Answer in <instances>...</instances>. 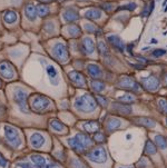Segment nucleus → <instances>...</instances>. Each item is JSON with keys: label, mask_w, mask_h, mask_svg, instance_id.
Wrapping results in <instances>:
<instances>
[{"label": "nucleus", "mask_w": 167, "mask_h": 168, "mask_svg": "<svg viewBox=\"0 0 167 168\" xmlns=\"http://www.w3.org/2000/svg\"><path fill=\"white\" fill-rule=\"evenodd\" d=\"M155 143L157 145L158 148L165 150L167 149V138L161 136V135H156L155 136Z\"/></svg>", "instance_id": "nucleus-30"}, {"label": "nucleus", "mask_w": 167, "mask_h": 168, "mask_svg": "<svg viewBox=\"0 0 167 168\" xmlns=\"http://www.w3.org/2000/svg\"><path fill=\"white\" fill-rule=\"evenodd\" d=\"M118 87L123 89H127V90H130V91H138L139 86L138 84L128 76H123L121 79L118 80L117 83Z\"/></svg>", "instance_id": "nucleus-10"}, {"label": "nucleus", "mask_w": 167, "mask_h": 168, "mask_svg": "<svg viewBox=\"0 0 167 168\" xmlns=\"http://www.w3.org/2000/svg\"><path fill=\"white\" fill-rule=\"evenodd\" d=\"M49 126H50V128L53 129V130H55V132H57V133H65L66 129H67V127H66V126L64 125L60 120L57 119V118H54V119L50 120Z\"/></svg>", "instance_id": "nucleus-26"}, {"label": "nucleus", "mask_w": 167, "mask_h": 168, "mask_svg": "<svg viewBox=\"0 0 167 168\" xmlns=\"http://www.w3.org/2000/svg\"><path fill=\"white\" fill-rule=\"evenodd\" d=\"M136 100V97L132 94H125L124 96H121V97H118V101H121L123 104H132L133 101Z\"/></svg>", "instance_id": "nucleus-31"}, {"label": "nucleus", "mask_w": 167, "mask_h": 168, "mask_svg": "<svg viewBox=\"0 0 167 168\" xmlns=\"http://www.w3.org/2000/svg\"><path fill=\"white\" fill-rule=\"evenodd\" d=\"M100 7H102V9L105 10V11H107V12H110L111 10L114 9V5H113V3H102Z\"/></svg>", "instance_id": "nucleus-42"}, {"label": "nucleus", "mask_w": 167, "mask_h": 168, "mask_svg": "<svg viewBox=\"0 0 167 168\" xmlns=\"http://www.w3.org/2000/svg\"><path fill=\"white\" fill-rule=\"evenodd\" d=\"M142 85L148 91H156L159 88V80L155 76H149L142 78Z\"/></svg>", "instance_id": "nucleus-11"}, {"label": "nucleus", "mask_w": 167, "mask_h": 168, "mask_svg": "<svg viewBox=\"0 0 167 168\" xmlns=\"http://www.w3.org/2000/svg\"><path fill=\"white\" fill-rule=\"evenodd\" d=\"M2 18H3V21L6 22V24H13L18 20V15H17V12L13 11V10H6V11L3 12Z\"/></svg>", "instance_id": "nucleus-22"}, {"label": "nucleus", "mask_w": 167, "mask_h": 168, "mask_svg": "<svg viewBox=\"0 0 167 168\" xmlns=\"http://www.w3.org/2000/svg\"><path fill=\"white\" fill-rule=\"evenodd\" d=\"M74 107L77 111H80V113H93L97 108L96 99L89 94H85L75 100Z\"/></svg>", "instance_id": "nucleus-3"}, {"label": "nucleus", "mask_w": 167, "mask_h": 168, "mask_svg": "<svg viewBox=\"0 0 167 168\" xmlns=\"http://www.w3.org/2000/svg\"><path fill=\"white\" fill-rule=\"evenodd\" d=\"M148 165V160L146 158H143L140 159V162H138V168H146Z\"/></svg>", "instance_id": "nucleus-44"}, {"label": "nucleus", "mask_w": 167, "mask_h": 168, "mask_svg": "<svg viewBox=\"0 0 167 168\" xmlns=\"http://www.w3.org/2000/svg\"><path fill=\"white\" fill-rule=\"evenodd\" d=\"M121 126V121L117 118H109L108 121H106V132L113 133Z\"/></svg>", "instance_id": "nucleus-24"}, {"label": "nucleus", "mask_w": 167, "mask_h": 168, "mask_svg": "<svg viewBox=\"0 0 167 168\" xmlns=\"http://www.w3.org/2000/svg\"><path fill=\"white\" fill-rule=\"evenodd\" d=\"M31 162L34 165L35 168H45L47 165V160L45 157H43L41 155H38V154H32L30 156Z\"/></svg>", "instance_id": "nucleus-20"}, {"label": "nucleus", "mask_w": 167, "mask_h": 168, "mask_svg": "<svg viewBox=\"0 0 167 168\" xmlns=\"http://www.w3.org/2000/svg\"><path fill=\"white\" fill-rule=\"evenodd\" d=\"M27 98H28V92L25 88L22 87H16L13 89V100H15L16 105L18 106L20 111L25 114L29 113V108L27 105Z\"/></svg>", "instance_id": "nucleus-7"}, {"label": "nucleus", "mask_w": 167, "mask_h": 168, "mask_svg": "<svg viewBox=\"0 0 167 168\" xmlns=\"http://www.w3.org/2000/svg\"><path fill=\"white\" fill-rule=\"evenodd\" d=\"M80 50L84 55H91L95 50V43H94L93 39H90L88 37L84 38L80 43Z\"/></svg>", "instance_id": "nucleus-14"}, {"label": "nucleus", "mask_w": 167, "mask_h": 168, "mask_svg": "<svg viewBox=\"0 0 167 168\" xmlns=\"http://www.w3.org/2000/svg\"><path fill=\"white\" fill-rule=\"evenodd\" d=\"M152 55L154 56V57H161V56L165 55V50L164 49H156V50H154V51L152 52Z\"/></svg>", "instance_id": "nucleus-43"}, {"label": "nucleus", "mask_w": 167, "mask_h": 168, "mask_svg": "<svg viewBox=\"0 0 167 168\" xmlns=\"http://www.w3.org/2000/svg\"><path fill=\"white\" fill-rule=\"evenodd\" d=\"M30 145L32 148L35 149H39L41 147L43 146L45 144V137H43V135L40 134V133H34V134L30 136Z\"/></svg>", "instance_id": "nucleus-15"}, {"label": "nucleus", "mask_w": 167, "mask_h": 168, "mask_svg": "<svg viewBox=\"0 0 167 168\" xmlns=\"http://www.w3.org/2000/svg\"><path fill=\"white\" fill-rule=\"evenodd\" d=\"M84 16H85V18L89 19V20H98L102 17V11L97 8H90V9L86 10Z\"/></svg>", "instance_id": "nucleus-27"}, {"label": "nucleus", "mask_w": 167, "mask_h": 168, "mask_svg": "<svg viewBox=\"0 0 167 168\" xmlns=\"http://www.w3.org/2000/svg\"><path fill=\"white\" fill-rule=\"evenodd\" d=\"M67 143L71 149L75 150L77 154H84L88 148L93 146L94 140L88 135L84 134V133H78L74 137L69 138Z\"/></svg>", "instance_id": "nucleus-1"}, {"label": "nucleus", "mask_w": 167, "mask_h": 168, "mask_svg": "<svg viewBox=\"0 0 167 168\" xmlns=\"http://www.w3.org/2000/svg\"><path fill=\"white\" fill-rule=\"evenodd\" d=\"M164 80H165V84H166V86H167V75L164 77Z\"/></svg>", "instance_id": "nucleus-51"}, {"label": "nucleus", "mask_w": 167, "mask_h": 168, "mask_svg": "<svg viewBox=\"0 0 167 168\" xmlns=\"http://www.w3.org/2000/svg\"><path fill=\"white\" fill-rule=\"evenodd\" d=\"M68 76H69L70 81L74 84L76 87H86V85H87L86 78H85V76H84L81 73L72 70L68 73Z\"/></svg>", "instance_id": "nucleus-12"}, {"label": "nucleus", "mask_w": 167, "mask_h": 168, "mask_svg": "<svg viewBox=\"0 0 167 168\" xmlns=\"http://www.w3.org/2000/svg\"><path fill=\"white\" fill-rule=\"evenodd\" d=\"M40 1V3H47V5H49V3H51L54 1V0H39Z\"/></svg>", "instance_id": "nucleus-47"}, {"label": "nucleus", "mask_w": 167, "mask_h": 168, "mask_svg": "<svg viewBox=\"0 0 167 168\" xmlns=\"http://www.w3.org/2000/svg\"><path fill=\"white\" fill-rule=\"evenodd\" d=\"M152 43H157V40H156V39H152Z\"/></svg>", "instance_id": "nucleus-52"}, {"label": "nucleus", "mask_w": 167, "mask_h": 168, "mask_svg": "<svg viewBox=\"0 0 167 168\" xmlns=\"http://www.w3.org/2000/svg\"><path fill=\"white\" fill-rule=\"evenodd\" d=\"M0 77L6 80H13L16 77L15 68L8 60L0 61Z\"/></svg>", "instance_id": "nucleus-9"}, {"label": "nucleus", "mask_w": 167, "mask_h": 168, "mask_svg": "<svg viewBox=\"0 0 167 168\" xmlns=\"http://www.w3.org/2000/svg\"><path fill=\"white\" fill-rule=\"evenodd\" d=\"M70 164L72 166V168H87V166H85V164L79 159H72Z\"/></svg>", "instance_id": "nucleus-38"}, {"label": "nucleus", "mask_w": 167, "mask_h": 168, "mask_svg": "<svg viewBox=\"0 0 167 168\" xmlns=\"http://www.w3.org/2000/svg\"><path fill=\"white\" fill-rule=\"evenodd\" d=\"M107 41H108L114 48L117 49L118 51H121V52L125 51V45H124V43H123V40H121L118 36H116V35H111V36L107 37Z\"/></svg>", "instance_id": "nucleus-17"}, {"label": "nucleus", "mask_w": 167, "mask_h": 168, "mask_svg": "<svg viewBox=\"0 0 167 168\" xmlns=\"http://www.w3.org/2000/svg\"><path fill=\"white\" fill-rule=\"evenodd\" d=\"M62 18L66 22H75L79 20L80 16H79V12L78 10L75 8V7H69V8H66L64 13H62Z\"/></svg>", "instance_id": "nucleus-13"}, {"label": "nucleus", "mask_w": 167, "mask_h": 168, "mask_svg": "<svg viewBox=\"0 0 167 168\" xmlns=\"http://www.w3.org/2000/svg\"><path fill=\"white\" fill-rule=\"evenodd\" d=\"M134 122L138 126H143V127H146V128H154L156 126V122L155 120L150 119V118H147V117H139L134 120Z\"/></svg>", "instance_id": "nucleus-23"}, {"label": "nucleus", "mask_w": 167, "mask_h": 168, "mask_svg": "<svg viewBox=\"0 0 167 168\" xmlns=\"http://www.w3.org/2000/svg\"><path fill=\"white\" fill-rule=\"evenodd\" d=\"M25 16L26 18L30 21H35L37 19L38 15H37V10H36V5H34L32 2H28L25 5Z\"/></svg>", "instance_id": "nucleus-16"}, {"label": "nucleus", "mask_w": 167, "mask_h": 168, "mask_svg": "<svg viewBox=\"0 0 167 168\" xmlns=\"http://www.w3.org/2000/svg\"><path fill=\"white\" fill-rule=\"evenodd\" d=\"M113 110L121 115H129L132 113V107L129 105L123 104V103H114L113 104Z\"/></svg>", "instance_id": "nucleus-19"}, {"label": "nucleus", "mask_w": 167, "mask_h": 168, "mask_svg": "<svg viewBox=\"0 0 167 168\" xmlns=\"http://www.w3.org/2000/svg\"><path fill=\"white\" fill-rule=\"evenodd\" d=\"M57 1H59V2H65V1H67V0H57Z\"/></svg>", "instance_id": "nucleus-53"}, {"label": "nucleus", "mask_w": 167, "mask_h": 168, "mask_svg": "<svg viewBox=\"0 0 167 168\" xmlns=\"http://www.w3.org/2000/svg\"><path fill=\"white\" fill-rule=\"evenodd\" d=\"M133 67H135V68H137V69H142V68H144L142 66V65H132Z\"/></svg>", "instance_id": "nucleus-49"}, {"label": "nucleus", "mask_w": 167, "mask_h": 168, "mask_svg": "<svg viewBox=\"0 0 167 168\" xmlns=\"http://www.w3.org/2000/svg\"><path fill=\"white\" fill-rule=\"evenodd\" d=\"M138 60L139 61H143V62H147V60H146L144 57H138Z\"/></svg>", "instance_id": "nucleus-50"}, {"label": "nucleus", "mask_w": 167, "mask_h": 168, "mask_svg": "<svg viewBox=\"0 0 167 168\" xmlns=\"http://www.w3.org/2000/svg\"><path fill=\"white\" fill-rule=\"evenodd\" d=\"M8 166V160L5 156H3L2 154L0 153V167L1 168H7Z\"/></svg>", "instance_id": "nucleus-41"}, {"label": "nucleus", "mask_w": 167, "mask_h": 168, "mask_svg": "<svg viewBox=\"0 0 167 168\" xmlns=\"http://www.w3.org/2000/svg\"><path fill=\"white\" fill-rule=\"evenodd\" d=\"M50 54H51V57L60 64H66L69 60L68 48L62 41H57L54 43Z\"/></svg>", "instance_id": "nucleus-5"}, {"label": "nucleus", "mask_w": 167, "mask_h": 168, "mask_svg": "<svg viewBox=\"0 0 167 168\" xmlns=\"http://www.w3.org/2000/svg\"><path fill=\"white\" fill-rule=\"evenodd\" d=\"M84 28H85V31H87V32H89V34H95L96 35H100L102 32H100V29H97L94 24H86L85 26H84Z\"/></svg>", "instance_id": "nucleus-33"}, {"label": "nucleus", "mask_w": 167, "mask_h": 168, "mask_svg": "<svg viewBox=\"0 0 167 168\" xmlns=\"http://www.w3.org/2000/svg\"><path fill=\"white\" fill-rule=\"evenodd\" d=\"M36 10L39 18H47L50 15V7L47 3H38L36 5Z\"/></svg>", "instance_id": "nucleus-21"}, {"label": "nucleus", "mask_w": 167, "mask_h": 168, "mask_svg": "<svg viewBox=\"0 0 167 168\" xmlns=\"http://www.w3.org/2000/svg\"><path fill=\"white\" fill-rule=\"evenodd\" d=\"M158 107H159L161 113L167 115V100L166 99H164V98L159 99V100H158Z\"/></svg>", "instance_id": "nucleus-37"}, {"label": "nucleus", "mask_w": 167, "mask_h": 168, "mask_svg": "<svg viewBox=\"0 0 167 168\" xmlns=\"http://www.w3.org/2000/svg\"><path fill=\"white\" fill-rule=\"evenodd\" d=\"M87 159H89L90 162H97V164H102L107 160V153L104 147L98 146L96 148L90 149L88 153L86 154Z\"/></svg>", "instance_id": "nucleus-8"}, {"label": "nucleus", "mask_w": 167, "mask_h": 168, "mask_svg": "<svg viewBox=\"0 0 167 168\" xmlns=\"http://www.w3.org/2000/svg\"><path fill=\"white\" fill-rule=\"evenodd\" d=\"M53 106V101L50 98L43 95H31L29 97V108L35 114H43L50 109Z\"/></svg>", "instance_id": "nucleus-2"}, {"label": "nucleus", "mask_w": 167, "mask_h": 168, "mask_svg": "<svg viewBox=\"0 0 167 168\" xmlns=\"http://www.w3.org/2000/svg\"><path fill=\"white\" fill-rule=\"evenodd\" d=\"M145 151L146 154H148V155H155V154L157 153V148L153 144L150 140H147L146 141V145H145Z\"/></svg>", "instance_id": "nucleus-32"}, {"label": "nucleus", "mask_w": 167, "mask_h": 168, "mask_svg": "<svg viewBox=\"0 0 167 168\" xmlns=\"http://www.w3.org/2000/svg\"><path fill=\"white\" fill-rule=\"evenodd\" d=\"M166 125H167V118H166Z\"/></svg>", "instance_id": "nucleus-55"}, {"label": "nucleus", "mask_w": 167, "mask_h": 168, "mask_svg": "<svg viewBox=\"0 0 167 168\" xmlns=\"http://www.w3.org/2000/svg\"><path fill=\"white\" fill-rule=\"evenodd\" d=\"M87 71L89 73V76L93 78V79H99L102 78V71L100 69L98 65L96 64H89L87 66Z\"/></svg>", "instance_id": "nucleus-18"}, {"label": "nucleus", "mask_w": 167, "mask_h": 168, "mask_svg": "<svg viewBox=\"0 0 167 168\" xmlns=\"http://www.w3.org/2000/svg\"><path fill=\"white\" fill-rule=\"evenodd\" d=\"M91 88H93V90L95 92L99 94V92H102V90H105L106 85L105 83L100 81L99 79H94L93 81H91Z\"/></svg>", "instance_id": "nucleus-29"}, {"label": "nucleus", "mask_w": 167, "mask_h": 168, "mask_svg": "<svg viewBox=\"0 0 167 168\" xmlns=\"http://www.w3.org/2000/svg\"><path fill=\"white\" fill-rule=\"evenodd\" d=\"M45 168H61V167H60V166H59L57 162H49V164H47Z\"/></svg>", "instance_id": "nucleus-46"}, {"label": "nucleus", "mask_w": 167, "mask_h": 168, "mask_svg": "<svg viewBox=\"0 0 167 168\" xmlns=\"http://www.w3.org/2000/svg\"><path fill=\"white\" fill-rule=\"evenodd\" d=\"M94 141H96V143H98V144H102V143H105L106 141V136L105 134H102V133H96L95 134V136H94L93 138Z\"/></svg>", "instance_id": "nucleus-36"}, {"label": "nucleus", "mask_w": 167, "mask_h": 168, "mask_svg": "<svg viewBox=\"0 0 167 168\" xmlns=\"http://www.w3.org/2000/svg\"><path fill=\"white\" fill-rule=\"evenodd\" d=\"M39 60H40L41 66L43 67V70H45L47 79H48V81L50 83V85L57 87V86L60 84V75H59L58 69L56 68L55 65L51 64L50 61L46 60V59L40 58Z\"/></svg>", "instance_id": "nucleus-4"}, {"label": "nucleus", "mask_w": 167, "mask_h": 168, "mask_svg": "<svg viewBox=\"0 0 167 168\" xmlns=\"http://www.w3.org/2000/svg\"><path fill=\"white\" fill-rule=\"evenodd\" d=\"M66 31H67L68 36L71 37V38H78L81 35V29L75 24H71L69 26H67L66 27Z\"/></svg>", "instance_id": "nucleus-28"}, {"label": "nucleus", "mask_w": 167, "mask_h": 168, "mask_svg": "<svg viewBox=\"0 0 167 168\" xmlns=\"http://www.w3.org/2000/svg\"><path fill=\"white\" fill-rule=\"evenodd\" d=\"M3 113H5V107H3L2 105L0 104V116H1V115H2Z\"/></svg>", "instance_id": "nucleus-48"}, {"label": "nucleus", "mask_w": 167, "mask_h": 168, "mask_svg": "<svg viewBox=\"0 0 167 168\" xmlns=\"http://www.w3.org/2000/svg\"><path fill=\"white\" fill-rule=\"evenodd\" d=\"M1 86H2V84H1V80H0V88H1Z\"/></svg>", "instance_id": "nucleus-54"}, {"label": "nucleus", "mask_w": 167, "mask_h": 168, "mask_svg": "<svg viewBox=\"0 0 167 168\" xmlns=\"http://www.w3.org/2000/svg\"><path fill=\"white\" fill-rule=\"evenodd\" d=\"M5 137L13 148H19L22 145V136L18 129L11 125L5 126Z\"/></svg>", "instance_id": "nucleus-6"}, {"label": "nucleus", "mask_w": 167, "mask_h": 168, "mask_svg": "<svg viewBox=\"0 0 167 168\" xmlns=\"http://www.w3.org/2000/svg\"><path fill=\"white\" fill-rule=\"evenodd\" d=\"M43 29H45V31L48 32V34H53V31L55 30V24H54L53 21H48L45 24Z\"/></svg>", "instance_id": "nucleus-39"}, {"label": "nucleus", "mask_w": 167, "mask_h": 168, "mask_svg": "<svg viewBox=\"0 0 167 168\" xmlns=\"http://www.w3.org/2000/svg\"><path fill=\"white\" fill-rule=\"evenodd\" d=\"M97 50H98L99 55L105 56L108 54V48L106 46V43L104 41H99L98 45H97Z\"/></svg>", "instance_id": "nucleus-34"}, {"label": "nucleus", "mask_w": 167, "mask_h": 168, "mask_svg": "<svg viewBox=\"0 0 167 168\" xmlns=\"http://www.w3.org/2000/svg\"><path fill=\"white\" fill-rule=\"evenodd\" d=\"M137 8V5L135 2H130L128 5H125V6H121L118 9L121 10V9H127V10H135Z\"/></svg>", "instance_id": "nucleus-40"}, {"label": "nucleus", "mask_w": 167, "mask_h": 168, "mask_svg": "<svg viewBox=\"0 0 167 168\" xmlns=\"http://www.w3.org/2000/svg\"><path fill=\"white\" fill-rule=\"evenodd\" d=\"M95 99H96V103L98 105H100L102 107H107L108 106V99L106 97H104V96L102 95H97L96 97H95Z\"/></svg>", "instance_id": "nucleus-35"}, {"label": "nucleus", "mask_w": 167, "mask_h": 168, "mask_svg": "<svg viewBox=\"0 0 167 168\" xmlns=\"http://www.w3.org/2000/svg\"><path fill=\"white\" fill-rule=\"evenodd\" d=\"M83 128L88 134H93V133H97L99 130V124L98 121H95V120H88L83 125Z\"/></svg>", "instance_id": "nucleus-25"}, {"label": "nucleus", "mask_w": 167, "mask_h": 168, "mask_svg": "<svg viewBox=\"0 0 167 168\" xmlns=\"http://www.w3.org/2000/svg\"><path fill=\"white\" fill-rule=\"evenodd\" d=\"M17 166L20 168H34V165H30L29 162H18Z\"/></svg>", "instance_id": "nucleus-45"}]
</instances>
